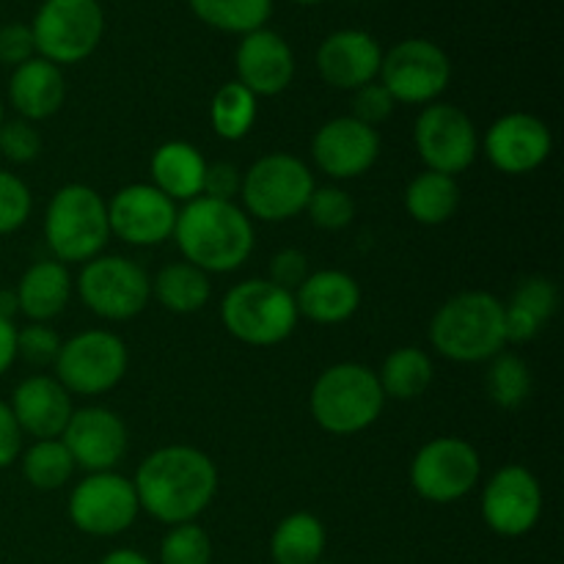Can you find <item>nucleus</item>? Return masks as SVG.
<instances>
[{"instance_id": "1", "label": "nucleus", "mask_w": 564, "mask_h": 564, "mask_svg": "<svg viewBox=\"0 0 564 564\" xmlns=\"http://www.w3.org/2000/svg\"><path fill=\"white\" fill-rule=\"evenodd\" d=\"M135 494L141 510H147L154 521L180 527L193 523L218 494V468L193 446L174 444L152 452L138 466Z\"/></svg>"}, {"instance_id": "2", "label": "nucleus", "mask_w": 564, "mask_h": 564, "mask_svg": "<svg viewBox=\"0 0 564 564\" xmlns=\"http://www.w3.org/2000/svg\"><path fill=\"white\" fill-rule=\"evenodd\" d=\"M174 240L185 262L204 273H231L253 251V220L235 202L198 196L180 209Z\"/></svg>"}, {"instance_id": "3", "label": "nucleus", "mask_w": 564, "mask_h": 564, "mask_svg": "<svg viewBox=\"0 0 564 564\" xmlns=\"http://www.w3.org/2000/svg\"><path fill=\"white\" fill-rule=\"evenodd\" d=\"M430 341L457 364L490 361L507 347L505 303L490 292H460L435 312Z\"/></svg>"}, {"instance_id": "4", "label": "nucleus", "mask_w": 564, "mask_h": 564, "mask_svg": "<svg viewBox=\"0 0 564 564\" xmlns=\"http://www.w3.org/2000/svg\"><path fill=\"white\" fill-rule=\"evenodd\" d=\"M386 405L378 372L364 364L341 361L325 369L312 386L308 408L325 433L356 435L372 427Z\"/></svg>"}, {"instance_id": "5", "label": "nucleus", "mask_w": 564, "mask_h": 564, "mask_svg": "<svg viewBox=\"0 0 564 564\" xmlns=\"http://www.w3.org/2000/svg\"><path fill=\"white\" fill-rule=\"evenodd\" d=\"M44 240L55 262H91L110 240L108 202L88 185H64L44 213Z\"/></svg>"}, {"instance_id": "6", "label": "nucleus", "mask_w": 564, "mask_h": 564, "mask_svg": "<svg viewBox=\"0 0 564 564\" xmlns=\"http://www.w3.org/2000/svg\"><path fill=\"white\" fill-rule=\"evenodd\" d=\"M295 295L268 279H248L231 286L220 303V323L237 341L251 347H273L290 339L297 328Z\"/></svg>"}, {"instance_id": "7", "label": "nucleus", "mask_w": 564, "mask_h": 564, "mask_svg": "<svg viewBox=\"0 0 564 564\" xmlns=\"http://www.w3.org/2000/svg\"><path fill=\"white\" fill-rule=\"evenodd\" d=\"M314 187V174L301 158L290 152H270L242 174L240 196L248 218L284 224L306 213Z\"/></svg>"}, {"instance_id": "8", "label": "nucleus", "mask_w": 564, "mask_h": 564, "mask_svg": "<svg viewBox=\"0 0 564 564\" xmlns=\"http://www.w3.org/2000/svg\"><path fill=\"white\" fill-rule=\"evenodd\" d=\"M31 33L39 58L55 66L80 64L102 42V6L97 0H44Z\"/></svg>"}, {"instance_id": "9", "label": "nucleus", "mask_w": 564, "mask_h": 564, "mask_svg": "<svg viewBox=\"0 0 564 564\" xmlns=\"http://www.w3.org/2000/svg\"><path fill=\"white\" fill-rule=\"evenodd\" d=\"M127 345L113 330H83L61 345L55 358V380L69 394L97 397L124 380Z\"/></svg>"}, {"instance_id": "10", "label": "nucleus", "mask_w": 564, "mask_h": 564, "mask_svg": "<svg viewBox=\"0 0 564 564\" xmlns=\"http://www.w3.org/2000/svg\"><path fill=\"white\" fill-rule=\"evenodd\" d=\"M77 292L88 312L108 323L138 317L152 297V279L138 262L127 257H94L83 264Z\"/></svg>"}, {"instance_id": "11", "label": "nucleus", "mask_w": 564, "mask_h": 564, "mask_svg": "<svg viewBox=\"0 0 564 564\" xmlns=\"http://www.w3.org/2000/svg\"><path fill=\"white\" fill-rule=\"evenodd\" d=\"M378 77L394 102L430 105L449 86L452 61L435 42L405 39L383 53Z\"/></svg>"}, {"instance_id": "12", "label": "nucleus", "mask_w": 564, "mask_h": 564, "mask_svg": "<svg viewBox=\"0 0 564 564\" xmlns=\"http://www.w3.org/2000/svg\"><path fill=\"white\" fill-rule=\"evenodd\" d=\"M479 474H482L479 452L468 441L452 435L424 444L411 463L413 490L433 505L466 499L477 488Z\"/></svg>"}, {"instance_id": "13", "label": "nucleus", "mask_w": 564, "mask_h": 564, "mask_svg": "<svg viewBox=\"0 0 564 564\" xmlns=\"http://www.w3.org/2000/svg\"><path fill=\"white\" fill-rule=\"evenodd\" d=\"M419 158L427 171L457 176L477 160L479 138L468 113L449 102H430L413 127Z\"/></svg>"}, {"instance_id": "14", "label": "nucleus", "mask_w": 564, "mask_h": 564, "mask_svg": "<svg viewBox=\"0 0 564 564\" xmlns=\"http://www.w3.org/2000/svg\"><path fill=\"white\" fill-rule=\"evenodd\" d=\"M141 505L132 479L116 471L88 474L72 488L69 521L91 538H116L135 523Z\"/></svg>"}, {"instance_id": "15", "label": "nucleus", "mask_w": 564, "mask_h": 564, "mask_svg": "<svg viewBox=\"0 0 564 564\" xmlns=\"http://www.w3.org/2000/svg\"><path fill=\"white\" fill-rule=\"evenodd\" d=\"M543 516V488L523 466H505L482 490V518L501 538H523Z\"/></svg>"}, {"instance_id": "16", "label": "nucleus", "mask_w": 564, "mask_h": 564, "mask_svg": "<svg viewBox=\"0 0 564 564\" xmlns=\"http://www.w3.org/2000/svg\"><path fill=\"white\" fill-rule=\"evenodd\" d=\"M176 204L154 185H127L113 193L108 202L110 235L124 240L127 246H160L174 237Z\"/></svg>"}, {"instance_id": "17", "label": "nucleus", "mask_w": 564, "mask_h": 564, "mask_svg": "<svg viewBox=\"0 0 564 564\" xmlns=\"http://www.w3.org/2000/svg\"><path fill=\"white\" fill-rule=\"evenodd\" d=\"M485 158L507 176H523L538 171L554 152V135L549 124L532 113H507L485 132Z\"/></svg>"}, {"instance_id": "18", "label": "nucleus", "mask_w": 564, "mask_h": 564, "mask_svg": "<svg viewBox=\"0 0 564 564\" xmlns=\"http://www.w3.org/2000/svg\"><path fill=\"white\" fill-rule=\"evenodd\" d=\"M312 158L330 180H356L378 163L380 135L352 116H339L314 132Z\"/></svg>"}, {"instance_id": "19", "label": "nucleus", "mask_w": 564, "mask_h": 564, "mask_svg": "<svg viewBox=\"0 0 564 564\" xmlns=\"http://www.w3.org/2000/svg\"><path fill=\"white\" fill-rule=\"evenodd\" d=\"M75 466L88 474L113 471L127 452V427L108 408H80L61 433Z\"/></svg>"}, {"instance_id": "20", "label": "nucleus", "mask_w": 564, "mask_h": 564, "mask_svg": "<svg viewBox=\"0 0 564 564\" xmlns=\"http://www.w3.org/2000/svg\"><path fill=\"white\" fill-rule=\"evenodd\" d=\"M237 83L253 97H275L295 77V55L279 33L259 28L242 36L235 55Z\"/></svg>"}, {"instance_id": "21", "label": "nucleus", "mask_w": 564, "mask_h": 564, "mask_svg": "<svg viewBox=\"0 0 564 564\" xmlns=\"http://www.w3.org/2000/svg\"><path fill=\"white\" fill-rule=\"evenodd\" d=\"M383 61V50L367 31H336L319 44L317 72L330 88L356 91V88L375 83Z\"/></svg>"}, {"instance_id": "22", "label": "nucleus", "mask_w": 564, "mask_h": 564, "mask_svg": "<svg viewBox=\"0 0 564 564\" xmlns=\"http://www.w3.org/2000/svg\"><path fill=\"white\" fill-rule=\"evenodd\" d=\"M22 435H33L36 441L61 438L69 424L72 394L50 375H31L14 389L9 402Z\"/></svg>"}, {"instance_id": "23", "label": "nucleus", "mask_w": 564, "mask_h": 564, "mask_svg": "<svg viewBox=\"0 0 564 564\" xmlns=\"http://www.w3.org/2000/svg\"><path fill=\"white\" fill-rule=\"evenodd\" d=\"M292 295H295L297 314L317 325L347 323L361 306V286L345 270L308 273V279Z\"/></svg>"}, {"instance_id": "24", "label": "nucleus", "mask_w": 564, "mask_h": 564, "mask_svg": "<svg viewBox=\"0 0 564 564\" xmlns=\"http://www.w3.org/2000/svg\"><path fill=\"white\" fill-rule=\"evenodd\" d=\"M66 80L61 66L44 58H31L14 69L9 80V99L20 119L44 121L64 105Z\"/></svg>"}, {"instance_id": "25", "label": "nucleus", "mask_w": 564, "mask_h": 564, "mask_svg": "<svg viewBox=\"0 0 564 564\" xmlns=\"http://www.w3.org/2000/svg\"><path fill=\"white\" fill-rule=\"evenodd\" d=\"M207 160L193 143L187 141H169L154 149L152 171L154 187L171 202H193L204 193V174H207Z\"/></svg>"}, {"instance_id": "26", "label": "nucleus", "mask_w": 564, "mask_h": 564, "mask_svg": "<svg viewBox=\"0 0 564 564\" xmlns=\"http://www.w3.org/2000/svg\"><path fill=\"white\" fill-rule=\"evenodd\" d=\"M14 292L17 303H20V314H25L31 323H50L69 303L72 275L66 264L55 262V259H44V262L31 264L22 273Z\"/></svg>"}, {"instance_id": "27", "label": "nucleus", "mask_w": 564, "mask_h": 564, "mask_svg": "<svg viewBox=\"0 0 564 564\" xmlns=\"http://www.w3.org/2000/svg\"><path fill=\"white\" fill-rule=\"evenodd\" d=\"M152 295L174 314H196L213 297V284L204 270L191 262L165 264L152 281Z\"/></svg>"}, {"instance_id": "28", "label": "nucleus", "mask_w": 564, "mask_h": 564, "mask_svg": "<svg viewBox=\"0 0 564 564\" xmlns=\"http://www.w3.org/2000/svg\"><path fill=\"white\" fill-rule=\"evenodd\" d=\"M325 551V527L312 512H292L270 538L275 564H319Z\"/></svg>"}, {"instance_id": "29", "label": "nucleus", "mask_w": 564, "mask_h": 564, "mask_svg": "<svg viewBox=\"0 0 564 564\" xmlns=\"http://www.w3.org/2000/svg\"><path fill=\"white\" fill-rule=\"evenodd\" d=\"M457 207H460V185L455 176L424 171L405 191L408 215L422 226L446 224L455 218Z\"/></svg>"}, {"instance_id": "30", "label": "nucleus", "mask_w": 564, "mask_h": 564, "mask_svg": "<svg viewBox=\"0 0 564 564\" xmlns=\"http://www.w3.org/2000/svg\"><path fill=\"white\" fill-rule=\"evenodd\" d=\"M380 389L391 400H416L433 383V358L419 347H400L378 372Z\"/></svg>"}, {"instance_id": "31", "label": "nucleus", "mask_w": 564, "mask_h": 564, "mask_svg": "<svg viewBox=\"0 0 564 564\" xmlns=\"http://www.w3.org/2000/svg\"><path fill=\"white\" fill-rule=\"evenodd\" d=\"M191 9L204 25L246 36L264 28L273 11V0H191Z\"/></svg>"}, {"instance_id": "32", "label": "nucleus", "mask_w": 564, "mask_h": 564, "mask_svg": "<svg viewBox=\"0 0 564 564\" xmlns=\"http://www.w3.org/2000/svg\"><path fill=\"white\" fill-rule=\"evenodd\" d=\"M257 97L246 86H240L237 80L226 83L215 91L213 105H209L213 130L224 141H242L257 124Z\"/></svg>"}, {"instance_id": "33", "label": "nucleus", "mask_w": 564, "mask_h": 564, "mask_svg": "<svg viewBox=\"0 0 564 564\" xmlns=\"http://www.w3.org/2000/svg\"><path fill=\"white\" fill-rule=\"evenodd\" d=\"M75 460L61 438L36 441L31 449L22 455V477L36 490H58L75 474Z\"/></svg>"}, {"instance_id": "34", "label": "nucleus", "mask_w": 564, "mask_h": 564, "mask_svg": "<svg viewBox=\"0 0 564 564\" xmlns=\"http://www.w3.org/2000/svg\"><path fill=\"white\" fill-rule=\"evenodd\" d=\"M490 372H488V394L505 411L512 408H521L523 402L532 394V372H529V364L521 356H512V352H499L496 358H490Z\"/></svg>"}, {"instance_id": "35", "label": "nucleus", "mask_w": 564, "mask_h": 564, "mask_svg": "<svg viewBox=\"0 0 564 564\" xmlns=\"http://www.w3.org/2000/svg\"><path fill=\"white\" fill-rule=\"evenodd\" d=\"M213 562V540L202 527L180 523L171 529L160 545V564H209Z\"/></svg>"}, {"instance_id": "36", "label": "nucleus", "mask_w": 564, "mask_h": 564, "mask_svg": "<svg viewBox=\"0 0 564 564\" xmlns=\"http://www.w3.org/2000/svg\"><path fill=\"white\" fill-rule=\"evenodd\" d=\"M306 213L317 229L339 231L350 226L352 218H356V202L350 198V193L336 185L314 187L312 198L306 204Z\"/></svg>"}, {"instance_id": "37", "label": "nucleus", "mask_w": 564, "mask_h": 564, "mask_svg": "<svg viewBox=\"0 0 564 564\" xmlns=\"http://www.w3.org/2000/svg\"><path fill=\"white\" fill-rule=\"evenodd\" d=\"M33 209V196L25 182L11 171L0 169V237L14 235L28 224Z\"/></svg>"}, {"instance_id": "38", "label": "nucleus", "mask_w": 564, "mask_h": 564, "mask_svg": "<svg viewBox=\"0 0 564 564\" xmlns=\"http://www.w3.org/2000/svg\"><path fill=\"white\" fill-rule=\"evenodd\" d=\"M61 345L64 341L47 323H31L25 328H17V358L33 364V367L55 364Z\"/></svg>"}, {"instance_id": "39", "label": "nucleus", "mask_w": 564, "mask_h": 564, "mask_svg": "<svg viewBox=\"0 0 564 564\" xmlns=\"http://www.w3.org/2000/svg\"><path fill=\"white\" fill-rule=\"evenodd\" d=\"M39 152H42V135L36 132L33 121L11 119L0 124V154L9 163H33L39 158Z\"/></svg>"}, {"instance_id": "40", "label": "nucleus", "mask_w": 564, "mask_h": 564, "mask_svg": "<svg viewBox=\"0 0 564 564\" xmlns=\"http://www.w3.org/2000/svg\"><path fill=\"white\" fill-rule=\"evenodd\" d=\"M510 303L523 308V312H529L545 325L554 317L556 308H560V290H556L554 281L543 279V275H534V279H527L523 284H518Z\"/></svg>"}, {"instance_id": "41", "label": "nucleus", "mask_w": 564, "mask_h": 564, "mask_svg": "<svg viewBox=\"0 0 564 564\" xmlns=\"http://www.w3.org/2000/svg\"><path fill=\"white\" fill-rule=\"evenodd\" d=\"M394 99L380 83H367V86L352 91V119L375 127L394 113Z\"/></svg>"}, {"instance_id": "42", "label": "nucleus", "mask_w": 564, "mask_h": 564, "mask_svg": "<svg viewBox=\"0 0 564 564\" xmlns=\"http://www.w3.org/2000/svg\"><path fill=\"white\" fill-rule=\"evenodd\" d=\"M31 58H36V42H33L31 25L11 22V25L0 28V64L17 69V66Z\"/></svg>"}, {"instance_id": "43", "label": "nucleus", "mask_w": 564, "mask_h": 564, "mask_svg": "<svg viewBox=\"0 0 564 564\" xmlns=\"http://www.w3.org/2000/svg\"><path fill=\"white\" fill-rule=\"evenodd\" d=\"M270 279L273 284H279L281 290L295 292L303 281L308 279V259L306 253L297 251V248H284V251L275 253L270 259Z\"/></svg>"}, {"instance_id": "44", "label": "nucleus", "mask_w": 564, "mask_h": 564, "mask_svg": "<svg viewBox=\"0 0 564 564\" xmlns=\"http://www.w3.org/2000/svg\"><path fill=\"white\" fill-rule=\"evenodd\" d=\"M240 187H242V174L235 163L207 165L202 196L215 198V202H235V196H240Z\"/></svg>"}, {"instance_id": "45", "label": "nucleus", "mask_w": 564, "mask_h": 564, "mask_svg": "<svg viewBox=\"0 0 564 564\" xmlns=\"http://www.w3.org/2000/svg\"><path fill=\"white\" fill-rule=\"evenodd\" d=\"M22 452V430L11 413L9 402L0 400V471L9 468Z\"/></svg>"}, {"instance_id": "46", "label": "nucleus", "mask_w": 564, "mask_h": 564, "mask_svg": "<svg viewBox=\"0 0 564 564\" xmlns=\"http://www.w3.org/2000/svg\"><path fill=\"white\" fill-rule=\"evenodd\" d=\"M543 323L538 317H532L523 308L512 306V303H505V339L507 345H523V341H532L534 336L540 334Z\"/></svg>"}, {"instance_id": "47", "label": "nucleus", "mask_w": 564, "mask_h": 564, "mask_svg": "<svg viewBox=\"0 0 564 564\" xmlns=\"http://www.w3.org/2000/svg\"><path fill=\"white\" fill-rule=\"evenodd\" d=\"M17 361V328L11 319L0 317V375L11 369Z\"/></svg>"}, {"instance_id": "48", "label": "nucleus", "mask_w": 564, "mask_h": 564, "mask_svg": "<svg viewBox=\"0 0 564 564\" xmlns=\"http://www.w3.org/2000/svg\"><path fill=\"white\" fill-rule=\"evenodd\" d=\"M99 564H152V562H149L143 554H138V551L119 549V551H110V554Z\"/></svg>"}, {"instance_id": "49", "label": "nucleus", "mask_w": 564, "mask_h": 564, "mask_svg": "<svg viewBox=\"0 0 564 564\" xmlns=\"http://www.w3.org/2000/svg\"><path fill=\"white\" fill-rule=\"evenodd\" d=\"M14 314H20V303H17L14 290H0V317L14 323Z\"/></svg>"}, {"instance_id": "50", "label": "nucleus", "mask_w": 564, "mask_h": 564, "mask_svg": "<svg viewBox=\"0 0 564 564\" xmlns=\"http://www.w3.org/2000/svg\"><path fill=\"white\" fill-rule=\"evenodd\" d=\"M295 3H303V6H314V3H323V0H295Z\"/></svg>"}, {"instance_id": "51", "label": "nucleus", "mask_w": 564, "mask_h": 564, "mask_svg": "<svg viewBox=\"0 0 564 564\" xmlns=\"http://www.w3.org/2000/svg\"><path fill=\"white\" fill-rule=\"evenodd\" d=\"M3 121H6L3 119V102H0V124H3Z\"/></svg>"}, {"instance_id": "52", "label": "nucleus", "mask_w": 564, "mask_h": 564, "mask_svg": "<svg viewBox=\"0 0 564 564\" xmlns=\"http://www.w3.org/2000/svg\"><path fill=\"white\" fill-rule=\"evenodd\" d=\"M319 564H325V562H319Z\"/></svg>"}]
</instances>
